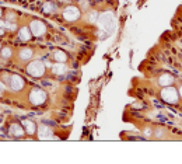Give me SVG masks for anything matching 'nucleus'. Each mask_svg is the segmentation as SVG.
<instances>
[{"label":"nucleus","instance_id":"obj_1","mask_svg":"<svg viewBox=\"0 0 182 164\" xmlns=\"http://www.w3.org/2000/svg\"><path fill=\"white\" fill-rule=\"evenodd\" d=\"M160 97L163 101H165L167 104H178L179 98V94H178V90L177 87H172V86H168V87H163L160 91Z\"/></svg>","mask_w":182,"mask_h":164},{"label":"nucleus","instance_id":"obj_2","mask_svg":"<svg viewBox=\"0 0 182 164\" xmlns=\"http://www.w3.org/2000/svg\"><path fill=\"white\" fill-rule=\"evenodd\" d=\"M46 98H48V94L42 90V88H32L31 93H29V95H28L29 102H31L32 105H36V107L45 104Z\"/></svg>","mask_w":182,"mask_h":164},{"label":"nucleus","instance_id":"obj_3","mask_svg":"<svg viewBox=\"0 0 182 164\" xmlns=\"http://www.w3.org/2000/svg\"><path fill=\"white\" fill-rule=\"evenodd\" d=\"M27 73L32 77H41L45 74V65L41 60H34L27 65Z\"/></svg>","mask_w":182,"mask_h":164},{"label":"nucleus","instance_id":"obj_4","mask_svg":"<svg viewBox=\"0 0 182 164\" xmlns=\"http://www.w3.org/2000/svg\"><path fill=\"white\" fill-rule=\"evenodd\" d=\"M29 28H31L32 35L38 36V38L42 36V35H45V32H46V26H45L41 20H32L31 24H29Z\"/></svg>","mask_w":182,"mask_h":164},{"label":"nucleus","instance_id":"obj_5","mask_svg":"<svg viewBox=\"0 0 182 164\" xmlns=\"http://www.w3.org/2000/svg\"><path fill=\"white\" fill-rule=\"evenodd\" d=\"M80 17V10L76 6H69L63 10V18L67 21H76Z\"/></svg>","mask_w":182,"mask_h":164},{"label":"nucleus","instance_id":"obj_6","mask_svg":"<svg viewBox=\"0 0 182 164\" xmlns=\"http://www.w3.org/2000/svg\"><path fill=\"white\" fill-rule=\"evenodd\" d=\"M8 86L11 87V90L14 91H21L22 87H24V79L18 74H11V79H10V83Z\"/></svg>","mask_w":182,"mask_h":164},{"label":"nucleus","instance_id":"obj_7","mask_svg":"<svg viewBox=\"0 0 182 164\" xmlns=\"http://www.w3.org/2000/svg\"><path fill=\"white\" fill-rule=\"evenodd\" d=\"M157 83H158L160 87H168V86H172V84H174V77H172L171 74H168V73H163V74L158 76Z\"/></svg>","mask_w":182,"mask_h":164},{"label":"nucleus","instance_id":"obj_8","mask_svg":"<svg viewBox=\"0 0 182 164\" xmlns=\"http://www.w3.org/2000/svg\"><path fill=\"white\" fill-rule=\"evenodd\" d=\"M32 36L34 35H32V32H31L29 26H22L21 28L18 29V38H20V41H22V42H28Z\"/></svg>","mask_w":182,"mask_h":164},{"label":"nucleus","instance_id":"obj_9","mask_svg":"<svg viewBox=\"0 0 182 164\" xmlns=\"http://www.w3.org/2000/svg\"><path fill=\"white\" fill-rule=\"evenodd\" d=\"M8 132H10V135L14 136V138H22V136L25 135V131H24V128H22L21 124H11Z\"/></svg>","mask_w":182,"mask_h":164},{"label":"nucleus","instance_id":"obj_10","mask_svg":"<svg viewBox=\"0 0 182 164\" xmlns=\"http://www.w3.org/2000/svg\"><path fill=\"white\" fill-rule=\"evenodd\" d=\"M21 125H22V128H24L27 135H35L36 133V124L34 121L24 119V121H21Z\"/></svg>","mask_w":182,"mask_h":164},{"label":"nucleus","instance_id":"obj_11","mask_svg":"<svg viewBox=\"0 0 182 164\" xmlns=\"http://www.w3.org/2000/svg\"><path fill=\"white\" fill-rule=\"evenodd\" d=\"M34 56V51L31 48H21L20 51H18V58L21 62H28L31 60Z\"/></svg>","mask_w":182,"mask_h":164},{"label":"nucleus","instance_id":"obj_12","mask_svg":"<svg viewBox=\"0 0 182 164\" xmlns=\"http://www.w3.org/2000/svg\"><path fill=\"white\" fill-rule=\"evenodd\" d=\"M52 72H53L56 76H63V74L67 72V67H66L65 63L56 62L55 65H52Z\"/></svg>","mask_w":182,"mask_h":164},{"label":"nucleus","instance_id":"obj_13","mask_svg":"<svg viewBox=\"0 0 182 164\" xmlns=\"http://www.w3.org/2000/svg\"><path fill=\"white\" fill-rule=\"evenodd\" d=\"M53 59H55V62H60V63H65L66 60H67V55L63 51H55L53 52Z\"/></svg>","mask_w":182,"mask_h":164},{"label":"nucleus","instance_id":"obj_14","mask_svg":"<svg viewBox=\"0 0 182 164\" xmlns=\"http://www.w3.org/2000/svg\"><path fill=\"white\" fill-rule=\"evenodd\" d=\"M42 9H44V13L51 14V13H55V11H56V4H55L53 2H46V3L42 6Z\"/></svg>","mask_w":182,"mask_h":164},{"label":"nucleus","instance_id":"obj_15","mask_svg":"<svg viewBox=\"0 0 182 164\" xmlns=\"http://www.w3.org/2000/svg\"><path fill=\"white\" fill-rule=\"evenodd\" d=\"M0 56H2V59H10L13 56V49L10 46H3L0 51Z\"/></svg>","mask_w":182,"mask_h":164},{"label":"nucleus","instance_id":"obj_16","mask_svg":"<svg viewBox=\"0 0 182 164\" xmlns=\"http://www.w3.org/2000/svg\"><path fill=\"white\" fill-rule=\"evenodd\" d=\"M97 18H98V11L91 10L90 13H88V15H87L88 22H95V21H97Z\"/></svg>","mask_w":182,"mask_h":164},{"label":"nucleus","instance_id":"obj_17","mask_svg":"<svg viewBox=\"0 0 182 164\" xmlns=\"http://www.w3.org/2000/svg\"><path fill=\"white\" fill-rule=\"evenodd\" d=\"M6 20L10 21V22L14 21V20H15V13H14V11H7V13H6Z\"/></svg>","mask_w":182,"mask_h":164},{"label":"nucleus","instance_id":"obj_18","mask_svg":"<svg viewBox=\"0 0 182 164\" xmlns=\"http://www.w3.org/2000/svg\"><path fill=\"white\" fill-rule=\"evenodd\" d=\"M80 7L83 9V10L90 9V2H88V0H80Z\"/></svg>","mask_w":182,"mask_h":164},{"label":"nucleus","instance_id":"obj_19","mask_svg":"<svg viewBox=\"0 0 182 164\" xmlns=\"http://www.w3.org/2000/svg\"><path fill=\"white\" fill-rule=\"evenodd\" d=\"M153 135H154L153 129H150V128H146V129H144V136H147V138H153Z\"/></svg>","mask_w":182,"mask_h":164},{"label":"nucleus","instance_id":"obj_20","mask_svg":"<svg viewBox=\"0 0 182 164\" xmlns=\"http://www.w3.org/2000/svg\"><path fill=\"white\" fill-rule=\"evenodd\" d=\"M154 135H156V138H157V139H163V138H164V132H163V129H157Z\"/></svg>","mask_w":182,"mask_h":164},{"label":"nucleus","instance_id":"obj_21","mask_svg":"<svg viewBox=\"0 0 182 164\" xmlns=\"http://www.w3.org/2000/svg\"><path fill=\"white\" fill-rule=\"evenodd\" d=\"M177 90H178V94H179V98H182V83L179 84L178 87H177Z\"/></svg>","mask_w":182,"mask_h":164},{"label":"nucleus","instance_id":"obj_22","mask_svg":"<svg viewBox=\"0 0 182 164\" xmlns=\"http://www.w3.org/2000/svg\"><path fill=\"white\" fill-rule=\"evenodd\" d=\"M4 34H6V29H4V28H0V36L4 35Z\"/></svg>","mask_w":182,"mask_h":164},{"label":"nucleus","instance_id":"obj_23","mask_svg":"<svg viewBox=\"0 0 182 164\" xmlns=\"http://www.w3.org/2000/svg\"><path fill=\"white\" fill-rule=\"evenodd\" d=\"M3 17V11H2V9H0V18Z\"/></svg>","mask_w":182,"mask_h":164},{"label":"nucleus","instance_id":"obj_24","mask_svg":"<svg viewBox=\"0 0 182 164\" xmlns=\"http://www.w3.org/2000/svg\"><path fill=\"white\" fill-rule=\"evenodd\" d=\"M2 48H3V46H2V42H0V51H2Z\"/></svg>","mask_w":182,"mask_h":164}]
</instances>
